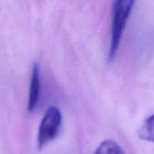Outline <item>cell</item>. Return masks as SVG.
I'll use <instances>...</instances> for the list:
<instances>
[{
    "label": "cell",
    "mask_w": 154,
    "mask_h": 154,
    "mask_svg": "<svg viewBox=\"0 0 154 154\" xmlns=\"http://www.w3.org/2000/svg\"><path fill=\"white\" fill-rule=\"evenodd\" d=\"M139 136L141 139L152 142L153 141V116L147 117L143 123L142 126L139 129Z\"/></svg>",
    "instance_id": "cell-5"
},
{
    "label": "cell",
    "mask_w": 154,
    "mask_h": 154,
    "mask_svg": "<svg viewBox=\"0 0 154 154\" xmlns=\"http://www.w3.org/2000/svg\"><path fill=\"white\" fill-rule=\"evenodd\" d=\"M61 124L62 115L60 110L57 106H50L45 112L39 126L37 134V147L39 150L44 148L58 136Z\"/></svg>",
    "instance_id": "cell-2"
},
{
    "label": "cell",
    "mask_w": 154,
    "mask_h": 154,
    "mask_svg": "<svg viewBox=\"0 0 154 154\" xmlns=\"http://www.w3.org/2000/svg\"><path fill=\"white\" fill-rule=\"evenodd\" d=\"M41 70L38 63H34L31 72L30 86H29V95H28V104L27 109L29 112H33L40 101L41 97Z\"/></svg>",
    "instance_id": "cell-3"
},
{
    "label": "cell",
    "mask_w": 154,
    "mask_h": 154,
    "mask_svg": "<svg viewBox=\"0 0 154 154\" xmlns=\"http://www.w3.org/2000/svg\"><path fill=\"white\" fill-rule=\"evenodd\" d=\"M94 154H125V152L116 142L106 140L100 143Z\"/></svg>",
    "instance_id": "cell-4"
},
{
    "label": "cell",
    "mask_w": 154,
    "mask_h": 154,
    "mask_svg": "<svg viewBox=\"0 0 154 154\" xmlns=\"http://www.w3.org/2000/svg\"><path fill=\"white\" fill-rule=\"evenodd\" d=\"M134 5L132 0H116L113 2L112 6V30L108 51V62L112 63L117 54L121 39Z\"/></svg>",
    "instance_id": "cell-1"
}]
</instances>
